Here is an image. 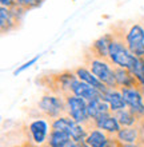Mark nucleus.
Here are the masks:
<instances>
[{"label":"nucleus","mask_w":144,"mask_h":147,"mask_svg":"<svg viewBox=\"0 0 144 147\" xmlns=\"http://www.w3.org/2000/svg\"><path fill=\"white\" fill-rule=\"evenodd\" d=\"M137 56L128 50V47L121 39L113 38L111 46H109V55L108 60L112 64L117 67H123V68H128L131 70L133 66V63L136 60Z\"/></svg>","instance_id":"obj_1"},{"label":"nucleus","mask_w":144,"mask_h":147,"mask_svg":"<svg viewBox=\"0 0 144 147\" xmlns=\"http://www.w3.org/2000/svg\"><path fill=\"white\" fill-rule=\"evenodd\" d=\"M109 60L107 62V59L103 58H91L90 62H88V70L94 74L95 76L101 80L108 88H115L117 87L116 83V78H115V70H113L111 64H109Z\"/></svg>","instance_id":"obj_2"},{"label":"nucleus","mask_w":144,"mask_h":147,"mask_svg":"<svg viewBox=\"0 0 144 147\" xmlns=\"http://www.w3.org/2000/svg\"><path fill=\"white\" fill-rule=\"evenodd\" d=\"M52 130H60L72 138L74 142H86L87 132L86 128L80 123L74 120L71 116H59L51 124Z\"/></svg>","instance_id":"obj_3"},{"label":"nucleus","mask_w":144,"mask_h":147,"mask_svg":"<svg viewBox=\"0 0 144 147\" xmlns=\"http://www.w3.org/2000/svg\"><path fill=\"white\" fill-rule=\"evenodd\" d=\"M124 42L135 56L144 59V27L139 23L131 26L125 34Z\"/></svg>","instance_id":"obj_4"},{"label":"nucleus","mask_w":144,"mask_h":147,"mask_svg":"<svg viewBox=\"0 0 144 147\" xmlns=\"http://www.w3.org/2000/svg\"><path fill=\"white\" fill-rule=\"evenodd\" d=\"M68 115L78 123H87L90 119L88 115V102L78 95H70L66 100Z\"/></svg>","instance_id":"obj_5"},{"label":"nucleus","mask_w":144,"mask_h":147,"mask_svg":"<svg viewBox=\"0 0 144 147\" xmlns=\"http://www.w3.org/2000/svg\"><path fill=\"white\" fill-rule=\"evenodd\" d=\"M25 9L23 7H17L15 8H7L3 7L0 8V27H1V32L7 34V32L12 31L13 28H16L17 23L20 20V16L23 15Z\"/></svg>","instance_id":"obj_6"},{"label":"nucleus","mask_w":144,"mask_h":147,"mask_svg":"<svg viewBox=\"0 0 144 147\" xmlns=\"http://www.w3.org/2000/svg\"><path fill=\"white\" fill-rule=\"evenodd\" d=\"M38 107L42 112L51 118H59L62 112L66 111L67 105L60 99L59 96L55 95H44L40 102L38 103Z\"/></svg>","instance_id":"obj_7"},{"label":"nucleus","mask_w":144,"mask_h":147,"mask_svg":"<svg viewBox=\"0 0 144 147\" xmlns=\"http://www.w3.org/2000/svg\"><path fill=\"white\" fill-rule=\"evenodd\" d=\"M70 91L74 94V95H78V96L86 99L87 102L103 99V92H100L99 90H96L95 87H92V86L86 83V82L80 80L79 78L75 79L74 83L71 84Z\"/></svg>","instance_id":"obj_8"},{"label":"nucleus","mask_w":144,"mask_h":147,"mask_svg":"<svg viewBox=\"0 0 144 147\" xmlns=\"http://www.w3.org/2000/svg\"><path fill=\"white\" fill-rule=\"evenodd\" d=\"M121 94L125 103L136 115H144V103L143 94L137 87H129V88H121Z\"/></svg>","instance_id":"obj_9"},{"label":"nucleus","mask_w":144,"mask_h":147,"mask_svg":"<svg viewBox=\"0 0 144 147\" xmlns=\"http://www.w3.org/2000/svg\"><path fill=\"white\" fill-rule=\"evenodd\" d=\"M115 70V78H116L117 87L121 88H129V87H139L136 78L128 68H123V67H113Z\"/></svg>","instance_id":"obj_10"},{"label":"nucleus","mask_w":144,"mask_h":147,"mask_svg":"<svg viewBox=\"0 0 144 147\" xmlns=\"http://www.w3.org/2000/svg\"><path fill=\"white\" fill-rule=\"evenodd\" d=\"M103 99H104L107 103H108L109 109L112 112H116V111H120L123 109H127L128 106L125 103L124 98H123V94L121 91H116L115 88H109L108 91H105L103 94Z\"/></svg>","instance_id":"obj_11"},{"label":"nucleus","mask_w":144,"mask_h":147,"mask_svg":"<svg viewBox=\"0 0 144 147\" xmlns=\"http://www.w3.org/2000/svg\"><path fill=\"white\" fill-rule=\"evenodd\" d=\"M29 132H31L32 140L36 144H43L48 135V123L43 119H36L29 124Z\"/></svg>","instance_id":"obj_12"},{"label":"nucleus","mask_w":144,"mask_h":147,"mask_svg":"<svg viewBox=\"0 0 144 147\" xmlns=\"http://www.w3.org/2000/svg\"><path fill=\"white\" fill-rule=\"evenodd\" d=\"M75 74H76V76L80 79V80L86 82V83H88V84H91L92 87H95L96 90H99L100 92L104 94L105 91H108V87L103 83L101 80H99L96 76H95L94 74L91 72L90 70H87L86 67H78L76 70H75Z\"/></svg>","instance_id":"obj_13"},{"label":"nucleus","mask_w":144,"mask_h":147,"mask_svg":"<svg viewBox=\"0 0 144 147\" xmlns=\"http://www.w3.org/2000/svg\"><path fill=\"white\" fill-rule=\"evenodd\" d=\"M113 38H115V35H112V34H105V35L100 36L99 39H96L94 44H92V51H94L95 56H99V58L108 60L109 46H111Z\"/></svg>","instance_id":"obj_14"},{"label":"nucleus","mask_w":144,"mask_h":147,"mask_svg":"<svg viewBox=\"0 0 144 147\" xmlns=\"http://www.w3.org/2000/svg\"><path fill=\"white\" fill-rule=\"evenodd\" d=\"M95 126H96L99 130H103V131L111 132V134H117L120 131V126L119 120L115 115H111V114H107V115L100 116L99 119L95 120Z\"/></svg>","instance_id":"obj_15"},{"label":"nucleus","mask_w":144,"mask_h":147,"mask_svg":"<svg viewBox=\"0 0 144 147\" xmlns=\"http://www.w3.org/2000/svg\"><path fill=\"white\" fill-rule=\"evenodd\" d=\"M111 114V109H109L108 103L104 99H97V100H91L88 102V115L90 119H99L100 116Z\"/></svg>","instance_id":"obj_16"},{"label":"nucleus","mask_w":144,"mask_h":147,"mask_svg":"<svg viewBox=\"0 0 144 147\" xmlns=\"http://www.w3.org/2000/svg\"><path fill=\"white\" fill-rule=\"evenodd\" d=\"M74 140L68 134L60 130H52L48 138V146L50 147H68Z\"/></svg>","instance_id":"obj_17"},{"label":"nucleus","mask_w":144,"mask_h":147,"mask_svg":"<svg viewBox=\"0 0 144 147\" xmlns=\"http://www.w3.org/2000/svg\"><path fill=\"white\" fill-rule=\"evenodd\" d=\"M86 143L90 147H107L109 143L108 138L105 136L103 131H100L99 128L95 131L90 132L86 138Z\"/></svg>","instance_id":"obj_18"},{"label":"nucleus","mask_w":144,"mask_h":147,"mask_svg":"<svg viewBox=\"0 0 144 147\" xmlns=\"http://www.w3.org/2000/svg\"><path fill=\"white\" fill-rule=\"evenodd\" d=\"M115 116L117 118V120H119V123H120L121 126L131 127V126H133L135 122H136L137 115L131 109H123V110H120V111L115 112Z\"/></svg>","instance_id":"obj_19"},{"label":"nucleus","mask_w":144,"mask_h":147,"mask_svg":"<svg viewBox=\"0 0 144 147\" xmlns=\"http://www.w3.org/2000/svg\"><path fill=\"white\" fill-rule=\"evenodd\" d=\"M137 128L131 127H124L120 128V131L117 132V139L120 140L121 143H135L137 139Z\"/></svg>","instance_id":"obj_20"},{"label":"nucleus","mask_w":144,"mask_h":147,"mask_svg":"<svg viewBox=\"0 0 144 147\" xmlns=\"http://www.w3.org/2000/svg\"><path fill=\"white\" fill-rule=\"evenodd\" d=\"M16 1H17L20 7H23L25 11H28V9H32V8L40 7L44 0H16Z\"/></svg>","instance_id":"obj_21"},{"label":"nucleus","mask_w":144,"mask_h":147,"mask_svg":"<svg viewBox=\"0 0 144 147\" xmlns=\"http://www.w3.org/2000/svg\"><path fill=\"white\" fill-rule=\"evenodd\" d=\"M40 56H42V55H36L35 58L29 59L28 62H25V63H24L23 66H20L19 68H16V70L13 71V75H19V74L24 72V71H25V70H28L29 67H32V66H33V64H35L36 62H38V60H39V59H40Z\"/></svg>","instance_id":"obj_22"},{"label":"nucleus","mask_w":144,"mask_h":147,"mask_svg":"<svg viewBox=\"0 0 144 147\" xmlns=\"http://www.w3.org/2000/svg\"><path fill=\"white\" fill-rule=\"evenodd\" d=\"M0 4H1L3 7H7V8H15L19 5L16 0H0Z\"/></svg>","instance_id":"obj_23"},{"label":"nucleus","mask_w":144,"mask_h":147,"mask_svg":"<svg viewBox=\"0 0 144 147\" xmlns=\"http://www.w3.org/2000/svg\"><path fill=\"white\" fill-rule=\"evenodd\" d=\"M68 147H90L86 142H72Z\"/></svg>","instance_id":"obj_24"},{"label":"nucleus","mask_w":144,"mask_h":147,"mask_svg":"<svg viewBox=\"0 0 144 147\" xmlns=\"http://www.w3.org/2000/svg\"><path fill=\"white\" fill-rule=\"evenodd\" d=\"M123 147H137L135 143H124V146Z\"/></svg>","instance_id":"obj_25"}]
</instances>
